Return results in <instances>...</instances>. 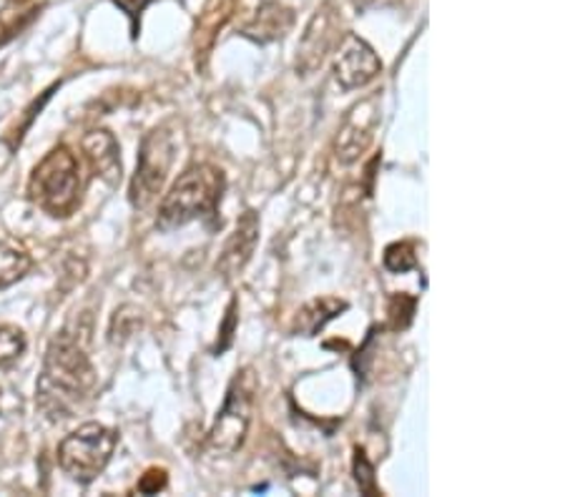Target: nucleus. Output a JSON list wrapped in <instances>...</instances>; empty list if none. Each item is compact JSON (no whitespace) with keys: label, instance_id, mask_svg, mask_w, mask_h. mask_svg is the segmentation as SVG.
Listing matches in <instances>:
<instances>
[{"label":"nucleus","instance_id":"nucleus-16","mask_svg":"<svg viewBox=\"0 0 565 497\" xmlns=\"http://www.w3.org/2000/svg\"><path fill=\"white\" fill-rule=\"evenodd\" d=\"M382 264H385L387 272L393 274H405L417 267V255L413 241H395L389 244L382 255Z\"/></svg>","mask_w":565,"mask_h":497},{"label":"nucleus","instance_id":"nucleus-4","mask_svg":"<svg viewBox=\"0 0 565 497\" xmlns=\"http://www.w3.org/2000/svg\"><path fill=\"white\" fill-rule=\"evenodd\" d=\"M257 387V374L251 368L234 374L231 385L226 389L224 407L216 415L206 438V448L212 455L229 458L245 444L251 425V413H255Z\"/></svg>","mask_w":565,"mask_h":497},{"label":"nucleus","instance_id":"nucleus-12","mask_svg":"<svg viewBox=\"0 0 565 497\" xmlns=\"http://www.w3.org/2000/svg\"><path fill=\"white\" fill-rule=\"evenodd\" d=\"M377 126V111L360 113V109L352 113V118L347 121L344 128L339 131L335 151L337 159L342 163L358 161L360 156L368 151V146L372 144V131Z\"/></svg>","mask_w":565,"mask_h":497},{"label":"nucleus","instance_id":"nucleus-15","mask_svg":"<svg viewBox=\"0 0 565 497\" xmlns=\"http://www.w3.org/2000/svg\"><path fill=\"white\" fill-rule=\"evenodd\" d=\"M25 347H29V339H25L23 329L13 325L0 327V370L13 368L25 354Z\"/></svg>","mask_w":565,"mask_h":497},{"label":"nucleus","instance_id":"nucleus-18","mask_svg":"<svg viewBox=\"0 0 565 497\" xmlns=\"http://www.w3.org/2000/svg\"><path fill=\"white\" fill-rule=\"evenodd\" d=\"M167 485H169L167 470H163V467H151V470H146V473L142 475V479H138L136 490L142 493V495H156V493H161Z\"/></svg>","mask_w":565,"mask_h":497},{"label":"nucleus","instance_id":"nucleus-7","mask_svg":"<svg viewBox=\"0 0 565 497\" xmlns=\"http://www.w3.org/2000/svg\"><path fill=\"white\" fill-rule=\"evenodd\" d=\"M382 74L375 48L358 33H344L335 54V78L342 89H362Z\"/></svg>","mask_w":565,"mask_h":497},{"label":"nucleus","instance_id":"nucleus-13","mask_svg":"<svg viewBox=\"0 0 565 497\" xmlns=\"http://www.w3.org/2000/svg\"><path fill=\"white\" fill-rule=\"evenodd\" d=\"M347 307H350V304L344 300H337V296H319V300H312L297 312L292 331L302 337H315L319 329H325L327 321H332L339 314L347 312Z\"/></svg>","mask_w":565,"mask_h":497},{"label":"nucleus","instance_id":"nucleus-11","mask_svg":"<svg viewBox=\"0 0 565 497\" xmlns=\"http://www.w3.org/2000/svg\"><path fill=\"white\" fill-rule=\"evenodd\" d=\"M335 21L332 15L327 11L317 13L312 23L307 25V33H304L302 38V48H300V60H297V68L304 74L315 71V68L325 60L327 50L335 46L337 41V33H335Z\"/></svg>","mask_w":565,"mask_h":497},{"label":"nucleus","instance_id":"nucleus-6","mask_svg":"<svg viewBox=\"0 0 565 497\" xmlns=\"http://www.w3.org/2000/svg\"><path fill=\"white\" fill-rule=\"evenodd\" d=\"M173 163V142L167 128H154L144 138L142 154H138L136 173L128 189V202L136 208H146L167 184L169 169Z\"/></svg>","mask_w":565,"mask_h":497},{"label":"nucleus","instance_id":"nucleus-2","mask_svg":"<svg viewBox=\"0 0 565 497\" xmlns=\"http://www.w3.org/2000/svg\"><path fill=\"white\" fill-rule=\"evenodd\" d=\"M224 171L212 163H194L173 181L167 196L159 204L156 226L161 231H173L191 222H216L224 194Z\"/></svg>","mask_w":565,"mask_h":497},{"label":"nucleus","instance_id":"nucleus-19","mask_svg":"<svg viewBox=\"0 0 565 497\" xmlns=\"http://www.w3.org/2000/svg\"><path fill=\"white\" fill-rule=\"evenodd\" d=\"M403 302H405V294H395L393 300H389V325L395 329H405L413 321V314H415V304L403 309Z\"/></svg>","mask_w":565,"mask_h":497},{"label":"nucleus","instance_id":"nucleus-17","mask_svg":"<svg viewBox=\"0 0 565 497\" xmlns=\"http://www.w3.org/2000/svg\"><path fill=\"white\" fill-rule=\"evenodd\" d=\"M352 473H354V483H358L360 493L364 495H377V483H375V465H372L368 452H364L360 444L354 448V458H352Z\"/></svg>","mask_w":565,"mask_h":497},{"label":"nucleus","instance_id":"nucleus-20","mask_svg":"<svg viewBox=\"0 0 565 497\" xmlns=\"http://www.w3.org/2000/svg\"><path fill=\"white\" fill-rule=\"evenodd\" d=\"M113 3H116L121 11H124L128 19L136 23L138 19H142V13L146 11V8L154 3V0H113Z\"/></svg>","mask_w":565,"mask_h":497},{"label":"nucleus","instance_id":"nucleus-14","mask_svg":"<svg viewBox=\"0 0 565 497\" xmlns=\"http://www.w3.org/2000/svg\"><path fill=\"white\" fill-rule=\"evenodd\" d=\"M31 267L33 259L29 251L13 241H0V292L21 282L31 272Z\"/></svg>","mask_w":565,"mask_h":497},{"label":"nucleus","instance_id":"nucleus-1","mask_svg":"<svg viewBox=\"0 0 565 497\" xmlns=\"http://www.w3.org/2000/svg\"><path fill=\"white\" fill-rule=\"evenodd\" d=\"M86 342H89V335L78 325L76 329L66 327L48 344L36 387V403L50 422L74 417L76 409L91 397L95 370L86 352Z\"/></svg>","mask_w":565,"mask_h":497},{"label":"nucleus","instance_id":"nucleus-8","mask_svg":"<svg viewBox=\"0 0 565 497\" xmlns=\"http://www.w3.org/2000/svg\"><path fill=\"white\" fill-rule=\"evenodd\" d=\"M294 25V11L280 0H264L247 21L239 23V33L249 41L272 43L284 38Z\"/></svg>","mask_w":565,"mask_h":497},{"label":"nucleus","instance_id":"nucleus-3","mask_svg":"<svg viewBox=\"0 0 565 497\" xmlns=\"http://www.w3.org/2000/svg\"><path fill=\"white\" fill-rule=\"evenodd\" d=\"M81 163L68 146H56L43 156L29 181V199L50 216H68L81 202Z\"/></svg>","mask_w":565,"mask_h":497},{"label":"nucleus","instance_id":"nucleus-9","mask_svg":"<svg viewBox=\"0 0 565 497\" xmlns=\"http://www.w3.org/2000/svg\"><path fill=\"white\" fill-rule=\"evenodd\" d=\"M257 239H259V219L255 212H247L237 222V229H234L229 241H226L222 257L216 261V269H219L226 279L237 276L241 269L247 267L251 255H255Z\"/></svg>","mask_w":565,"mask_h":497},{"label":"nucleus","instance_id":"nucleus-10","mask_svg":"<svg viewBox=\"0 0 565 497\" xmlns=\"http://www.w3.org/2000/svg\"><path fill=\"white\" fill-rule=\"evenodd\" d=\"M81 148L95 177L106 181L109 187H116L121 181V156L118 142L113 138L111 131H91V134L83 136Z\"/></svg>","mask_w":565,"mask_h":497},{"label":"nucleus","instance_id":"nucleus-5","mask_svg":"<svg viewBox=\"0 0 565 497\" xmlns=\"http://www.w3.org/2000/svg\"><path fill=\"white\" fill-rule=\"evenodd\" d=\"M116 444L118 434L106 425L86 422L58 444V465L76 483L89 485L106 470Z\"/></svg>","mask_w":565,"mask_h":497}]
</instances>
